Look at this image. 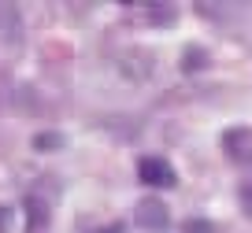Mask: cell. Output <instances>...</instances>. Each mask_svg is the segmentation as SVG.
Returning <instances> with one entry per match:
<instances>
[{
    "label": "cell",
    "instance_id": "cell-1",
    "mask_svg": "<svg viewBox=\"0 0 252 233\" xmlns=\"http://www.w3.org/2000/svg\"><path fill=\"white\" fill-rule=\"evenodd\" d=\"M137 178L149 189H171L178 181V174H174V167L167 163L163 155H145L141 163H137Z\"/></svg>",
    "mask_w": 252,
    "mask_h": 233
},
{
    "label": "cell",
    "instance_id": "cell-2",
    "mask_svg": "<svg viewBox=\"0 0 252 233\" xmlns=\"http://www.w3.org/2000/svg\"><path fill=\"white\" fill-rule=\"evenodd\" d=\"M134 222L141 230H152V233H163L171 226V215H167V204L163 200H141L134 211Z\"/></svg>",
    "mask_w": 252,
    "mask_h": 233
},
{
    "label": "cell",
    "instance_id": "cell-3",
    "mask_svg": "<svg viewBox=\"0 0 252 233\" xmlns=\"http://www.w3.org/2000/svg\"><path fill=\"white\" fill-rule=\"evenodd\" d=\"M23 37V19L15 4H0V45H15Z\"/></svg>",
    "mask_w": 252,
    "mask_h": 233
},
{
    "label": "cell",
    "instance_id": "cell-4",
    "mask_svg": "<svg viewBox=\"0 0 252 233\" xmlns=\"http://www.w3.org/2000/svg\"><path fill=\"white\" fill-rule=\"evenodd\" d=\"M48 226V204L41 196H26V233H41Z\"/></svg>",
    "mask_w": 252,
    "mask_h": 233
},
{
    "label": "cell",
    "instance_id": "cell-5",
    "mask_svg": "<svg viewBox=\"0 0 252 233\" xmlns=\"http://www.w3.org/2000/svg\"><path fill=\"white\" fill-rule=\"evenodd\" d=\"M249 137H252V133L245 130V126H241V130H226V133H222V145H226L230 155H241V159H245V155H252Z\"/></svg>",
    "mask_w": 252,
    "mask_h": 233
},
{
    "label": "cell",
    "instance_id": "cell-6",
    "mask_svg": "<svg viewBox=\"0 0 252 233\" xmlns=\"http://www.w3.org/2000/svg\"><path fill=\"white\" fill-rule=\"evenodd\" d=\"M33 148H41V152H52V148H63V133H41V137L33 141Z\"/></svg>",
    "mask_w": 252,
    "mask_h": 233
},
{
    "label": "cell",
    "instance_id": "cell-7",
    "mask_svg": "<svg viewBox=\"0 0 252 233\" xmlns=\"http://www.w3.org/2000/svg\"><path fill=\"white\" fill-rule=\"evenodd\" d=\"M182 233H215V226L204 222V218H189V222L182 226Z\"/></svg>",
    "mask_w": 252,
    "mask_h": 233
},
{
    "label": "cell",
    "instance_id": "cell-8",
    "mask_svg": "<svg viewBox=\"0 0 252 233\" xmlns=\"http://www.w3.org/2000/svg\"><path fill=\"white\" fill-rule=\"evenodd\" d=\"M200 63H204V52H200V48H189V56H186V67H189V70H197Z\"/></svg>",
    "mask_w": 252,
    "mask_h": 233
},
{
    "label": "cell",
    "instance_id": "cell-9",
    "mask_svg": "<svg viewBox=\"0 0 252 233\" xmlns=\"http://www.w3.org/2000/svg\"><path fill=\"white\" fill-rule=\"evenodd\" d=\"M11 230V207H0V233Z\"/></svg>",
    "mask_w": 252,
    "mask_h": 233
},
{
    "label": "cell",
    "instance_id": "cell-10",
    "mask_svg": "<svg viewBox=\"0 0 252 233\" xmlns=\"http://www.w3.org/2000/svg\"><path fill=\"white\" fill-rule=\"evenodd\" d=\"M100 233H123V226H104Z\"/></svg>",
    "mask_w": 252,
    "mask_h": 233
},
{
    "label": "cell",
    "instance_id": "cell-11",
    "mask_svg": "<svg viewBox=\"0 0 252 233\" xmlns=\"http://www.w3.org/2000/svg\"><path fill=\"white\" fill-rule=\"evenodd\" d=\"M245 196H249V200H252V181H249V185H245Z\"/></svg>",
    "mask_w": 252,
    "mask_h": 233
}]
</instances>
